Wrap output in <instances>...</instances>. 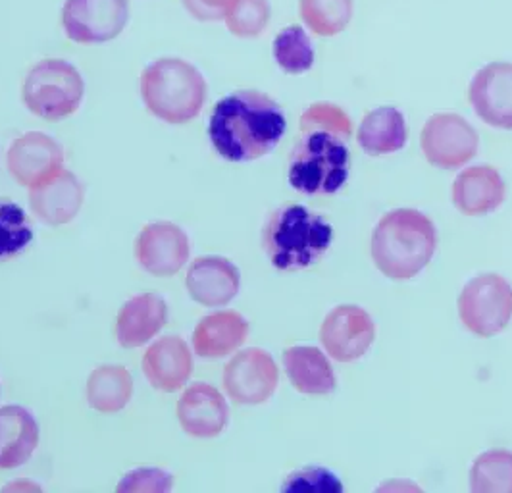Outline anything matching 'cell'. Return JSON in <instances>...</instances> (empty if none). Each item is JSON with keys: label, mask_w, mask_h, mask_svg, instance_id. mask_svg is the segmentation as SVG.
<instances>
[{"label": "cell", "mask_w": 512, "mask_h": 493, "mask_svg": "<svg viewBox=\"0 0 512 493\" xmlns=\"http://www.w3.org/2000/svg\"><path fill=\"white\" fill-rule=\"evenodd\" d=\"M287 130L282 106L260 91H235L214 106L208 137L230 162H253L270 155Z\"/></svg>", "instance_id": "obj_1"}, {"label": "cell", "mask_w": 512, "mask_h": 493, "mask_svg": "<svg viewBox=\"0 0 512 493\" xmlns=\"http://www.w3.org/2000/svg\"><path fill=\"white\" fill-rule=\"evenodd\" d=\"M372 259L385 278L407 282L434 257L437 230L416 208H395L384 214L372 232Z\"/></svg>", "instance_id": "obj_2"}, {"label": "cell", "mask_w": 512, "mask_h": 493, "mask_svg": "<svg viewBox=\"0 0 512 493\" xmlns=\"http://www.w3.org/2000/svg\"><path fill=\"white\" fill-rule=\"evenodd\" d=\"M333 243L332 224L303 205H285L270 214L262 247L274 268L297 272L314 266Z\"/></svg>", "instance_id": "obj_3"}, {"label": "cell", "mask_w": 512, "mask_h": 493, "mask_svg": "<svg viewBox=\"0 0 512 493\" xmlns=\"http://www.w3.org/2000/svg\"><path fill=\"white\" fill-rule=\"evenodd\" d=\"M141 97L158 120L181 126L203 110L206 81L193 64L181 58H160L141 76Z\"/></svg>", "instance_id": "obj_4"}, {"label": "cell", "mask_w": 512, "mask_h": 493, "mask_svg": "<svg viewBox=\"0 0 512 493\" xmlns=\"http://www.w3.org/2000/svg\"><path fill=\"white\" fill-rule=\"evenodd\" d=\"M351 153L343 137L324 130L303 131L293 145L287 178L305 195H332L349 180Z\"/></svg>", "instance_id": "obj_5"}, {"label": "cell", "mask_w": 512, "mask_h": 493, "mask_svg": "<svg viewBox=\"0 0 512 493\" xmlns=\"http://www.w3.org/2000/svg\"><path fill=\"white\" fill-rule=\"evenodd\" d=\"M83 78L66 60L49 58L35 64L24 81L22 97L27 108L47 120L58 122L72 116L83 101Z\"/></svg>", "instance_id": "obj_6"}, {"label": "cell", "mask_w": 512, "mask_h": 493, "mask_svg": "<svg viewBox=\"0 0 512 493\" xmlns=\"http://www.w3.org/2000/svg\"><path fill=\"white\" fill-rule=\"evenodd\" d=\"M462 324L480 338L501 334L512 318V287L503 276L487 272L472 278L459 295Z\"/></svg>", "instance_id": "obj_7"}, {"label": "cell", "mask_w": 512, "mask_h": 493, "mask_svg": "<svg viewBox=\"0 0 512 493\" xmlns=\"http://www.w3.org/2000/svg\"><path fill=\"white\" fill-rule=\"evenodd\" d=\"M420 145L432 166L457 170L478 153L480 135L459 114L441 112L430 116L424 124Z\"/></svg>", "instance_id": "obj_8"}, {"label": "cell", "mask_w": 512, "mask_h": 493, "mask_svg": "<svg viewBox=\"0 0 512 493\" xmlns=\"http://www.w3.org/2000/svg\"><path fill=\"white\" fill-rule=\"evenodd\" d=\"M129 20V0H66L62 26L70 41L97 45L116 39Z\"/></svg>", "instance_id": "obj_9"}, {"label": "cell", "mask_w": 512, "mask_h": 493, "mask_svg": "<svg viewBox=\"0 0 512 493\" xmlns=\"http://www.w3.org/2000/svg\"><path fill=\"white\" fill-rule=\"evenodd\" d=\"M280 382L278 364L264 349L251 347L237 353L224 368V388L237 405L266 403Z\"/></svg>", "instance_id": "obj_10"}, {"label": "cell", "mask_w": 512, "mask_h": 493, "mask_svg": "<svg viewBox=\"0 0 512 493\" xmlns=\"http://www.w3.org/2000/svg\"><path fill=\"white\" fill-rule=\"evenodd\" d=\"M376 339L372 316L357 305H339L322 322L320 341L339 363L362 359Z\"/></svg>", "instance_id": "obj_11"}, {"label": "cell", "mask_w": 512, "mask_h": 493, "mask_svg": "<svg viewBox=\"0 0 512 493\" xmlns=\"http://www.w3.org/2000/svg\"><path fill=\"white\" fill-rule=\"evenodd\" d=\"M468 101L487 126L512 130V64L491 62L476 72L468 87Z\"/></svg>", "instance_id": "obj_12"}, {"label": "cell", "mask_w": 512, "mask_h": 493, "mask_svg": "<svg viewBox=\"0 0 512 493\" xmlns=\"http://www.w3.org/2000/svg\"><path fill=\"white\" fill-rule=\"evenodd\" d=\"M135 255L139 264L156 278L176 276L189 259V239L172 222L147 224L137 237Z\"/></svg>", "instance_id": "obj_13"}, {"label": "cell", "mask_w": 512, "mask_h": 493, "mask_svg": "<svg viewBox=\"0 0 512 493\" xmlns=\"http://www.w3.org/2000/svg\"><path fill=\"white\" fill-rule=\"evenodd\" d=\"M62 166L64 149L41 131H29L18 137L8 151L10 176L29 189L49 180Z\"/></svg>", "instance_id": "obj_14"}, {"label": "cell", "mask_w": 512, "mask_h": 493, "mask_svg": "<svg viewBox=\"0 0 512 493\" xmlns=\"http://www.w3.org/2000/svg\"><path fill=\"white\" fill-rule=\"evenodd\" d=\"M178 418L185 434L193 438H216L230 420L224 395L208 384H195L183 391L178 401Z\"/></svg>", "instance_id": "obj_15"}, {"label": "cell", "mask_w": 512, "mask_h": 493, "mask_svg": "<svg viewBox=\"0 0 512 493\" xmlns=\"http://www.w3.org/2000/svg\"><path fill=\"white\" fill-rule=\"evenodd\" d=\"M193 301L205 307H226L235 299L241 286V274L231 260L224 257H201L195 260L185 278Z\"/></svg>", "instance_id": "obj_16"}, {"label": "cell", "mask_w": 512, "mask_h": 493, "mask_svg": "<svg viewBox=\"0 0 512 493\" xmlns=\"http://www.w3.org/2000/svg\"><path fill=\"white\" fill-rule=\"evenodd\" d=\"M83 197V185L64 168L49 180L29 189L31 210L49 226H64L72 222L83 205Z\"/></svg>", "instance_id": "obj_17"}, {"label": "cell", "mask_w": 512, "mask_h": 493, "mask_svg": "<svg viewBox=\"0 0 512 493\" xmlns=\"http://www.w3.org/2000/svg\"><path fill=\"white\" fill-rule=\"evenodd\" d=\"M505 197V180L489 164L464 170L453 183V203L464 216H486L501 207Z\"/></svg>", "instance_id": "obj_18"}, {"label": "cell", "mask_w": 512, "mask_h": 493, "mask_svg": "<svg viewBox=\"0 0 512 493\" xmlns=\"http://www.w3.org/2000/svg\"><path fill=\"white\" fill-rule=\"evenodd\" d=\"M143 372L156 390H181L193 372V357L187 343L178 336L158 339L143 357Z\"/></svg>", "instance_id": "obj_19"}, {"label": "cell", "mask_w": 512, "mask_h": 493, "mask_svg": "<svg viewBox=\"0 0 512 493\" xmlns=\"http://www.w3.org/2000/svg\"><path fill=\"white\" fill-rule=\"evenodd\" d=\"M168 320V307L156 293H143L122 307L116 320V339L122 347L135 349L151 339L164 328Z\"/></svg>", "instance_id": "obj_20"}, {"label": "cell", "mask_w": 512, "mask_h": 493, "mask_svg": "<svg viewBox=\"0 0 512 493\" xmlns=\"http://www.w3.org/2000/svg\"><path fill=\"white\" fill-rule=\"evenodd\" d=\"M249 336V322L233 311H220L205 316L195 332L193 345L201 359H224L237 351Z\"/></svg>", "instance_id": "obj_21"}, {"label": "cell", "mask_w": 512, "mask_h": 493, "mask_svg": "<svg viewBox=\"0 0 512 493\" xmlns=\"http://www.w3.org/2000/svg\"><path fill=\"white\" fill-rule=\"evenodd\" d=\"M39 445V426L24 407L0 409V470L22 467Z\"/></svg>", "instance_id": "obj_22"}, {"label": "cell", "mask_w": 512, "mask_h": 493, "mask_svg": "<svg viewBox=\"0 0 512 493\" xmlns=\"http://www.w3.org/2000/svg\"><path fill=\"white\" fill-rule=\"evenodd\" d=\"M283 366L291 386L305 395H328L335 390L337 378L328 357L308 345H295L283 351Z\"/></svg>", "instance_id": "obj_23"}, {"label": "cell", "mask_w": 512, "mask_h": 493, "mask_svg": "<svg viewBox=\"0 0 512 493\" xmlns=\"http://www.w3.org/2000/svg\"><path fill=\"white\" fill-rule=\"evenodd\" d=\"M409 143V126L395 106L370 110L359 128V145L366 155H393Z\"/></svg>", "instance_id": "obj_24"}, {"label": "cell", "mask_w": 512, "mask_h": 493, "mask_svg": "<svg viewBox=\"0 0 512 493\" xmlns=\"http://www.w3.org/2000/svg\"><path fill=\"white\" fill-rule=\"evenodd\" d=\"M133 395V378L128 368L118 364H104L87 380V401L89 407L103 413L114 415L126 409Z\"/></svg>", "instance_id": "obj_25"}, {"label": "cell", "mask_w": 512, "mask_h": 493, "mask_svg": "<svg viewBox=\"0 0 512 493\" xmlns=\"http://www.w3.org/2000/svg\"><path fill=\"white\" fill-rule=\"evenodd\" d=\"M470 490L474 493H512V453L493 449L482 453L470 470Z\"/></svg>", "instance_id": "obj_26"}, {"label": "cell", "mask_w": 512, "mask_h": 493, "mask_svg": "<svg viewBox=\"0 0 512 493\" xmlns=\"http://www.w3.org/2000/svg\"><path fill=\"white\" fill-rule=\"evenodd\" d=\"M299 12L312 33L335 37L353 18V0H299Z\"/></svg>", "instance_id": "obj_27"}, {"label": "cell", "mask_w": 512, "mask_h": 493, "mask_svg": "<svg viewBox=\"0 0 512 493\" xmlns=\"http://www.w3.org/2000/svg\"><path fill=\"white\" fill-rule=\"evenodd\" d=\"M274 58L285 74L299 76L314 66V49L307 31L289 26L274 39Z\"/></svg>", "instance_id": "obj_28"}, {"label": "cell", "mask_w": 512, "mask_h": 493, "mask_svg": "<svg viewBox=\"0 0 512 493\" xmlns=\"http://www.w3.org/2000/svg\"><path fill=\"white\" fill-rule=\"evenodd\" d=\"M33 241V228L24 208L10 199H0V260L20 255Z\"/></svg>", "instance_id": "obj_29"}, {"label": "cell", "mask_w": 512, "mask_h": 493, "mask_svg": "<svg viewBox=\"0 0 512 493\" xmlns=\"http://www.w3.org/2000/svg\"><path fill=\"white\" fill-rule=\"evenodd\" d=\"M268 0H233L226 14V26L235 37L253 39L270 24Z\"/></svg>", "instance_id": "obj_30"}, {"label": "cell", "mask_w": 512, "mask_h": 493, "mask_svg": "<svg viewBox=\"0 0 512 493\" xmlns=\"http://www.w3.org/2000/svg\"><path fill=\"white\" fill-rule=\"evenodd\" d=\"M324 130L343 139L351 137L353 124L343 108L332 103H314L301 116V131Z\"/></svg>", "instance_id": "obj_31"}, {"label": "cell", "mask_w": 512, "mask_h": 493, "mask_svg": "<svg viewBox=\"0 0 512 493\" xmlns=\"http://www.w3.org/2000/svg\"><path fill=\"white\" fill-rule=\"evenodd\" d=\"M283 492H341L343 484L326 468L308 467L287 476Z\"/></svg>", "instance_id": "obj_32"}, {"label": "cell", "mask_w": 512, "mask_h": 493, "mask_svg": "<svg viewBox=\"0 0 512 493\" xmlns=\"http://www.w3.org/2000/svg\"><path fill=\"white\" fill-rule=\"evenodd\" d=\"M172 486V474L160 468H139L124 476L118 484V492H170Z\"/></svg>", "instance_id": "obj_33"}, {"label": "cell", "mask_w": 512, "mask_h": 493, "mask_svg": "<svg viewBox=\"0 0 512 493\" xmlns=\"http://www.w3.org/2000/svg\"><path fill=\"white\" fill-rule=\"evenodd\" d=\"M185 10L199 22H220L226 18L233 0H181Z\"/></svg>", "instance_id": "obj_34"}]
</instances>
